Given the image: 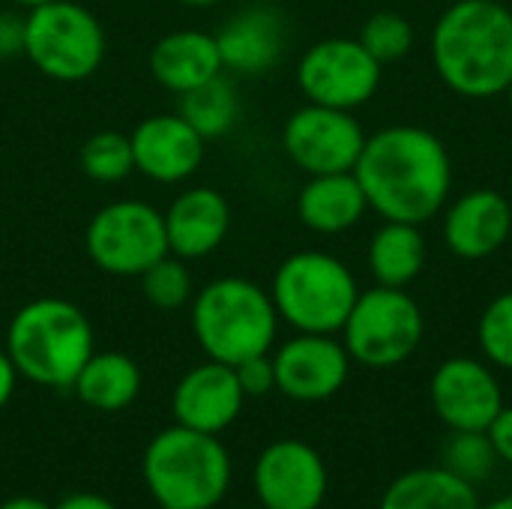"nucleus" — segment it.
<instances>
[{"label":"nucleus","instance_id":"16","mask_svg":"<svg viewBox=\"0 0 512 509\" xmlns=\"http://www.w3.org/2000/svg\"><path fill=\"white\" fill-rule=\"evenodd\" d=\"M246 396L240 390L234 366L207 360L192 366L174 387L171 414L177 426L222 435L243 411Z\"/></svg>","mask_w":512,"mask_h":509},{"label":"nucleus","instance_id":"13","mask_svg":"<svg viewBox=\"0 0 512 509\" xmlns=\"http://www.w3.org/2000/svg\"><path fill=\"white\" fill-rule=\"evenodd\" d=\"M429 399L438 420L450 432H486L504 408V393L495 372L471 357L441 363L432 375Z\"/></svg>","mask_w":512,"mask_h":509},{"label":"nucleus","instance_id":"35","mask_svg":"<svg viewBox=\"0 0 512 509\" xmlns=\"http://www.w3.org/2000/svg\"><path fill=\"white\" fill-rule=\"evenodd\" d=\"M51 509H117L108 498L96 495V492H72L66 498H60Z\"/></svg>","mask_w":512,"mask_h":509},{"label":"nucleus","instance_id":"39","mask_svg":"<svg viewBox=\"0 0 512 509\" xmlns=\"http://www.w3.org/2000/svg\"><path fill=\"white\" fill-rule=\"evenodd\" d=\"M15 3L27 12V9H36V6H42V3H51V0H15Z\"/></svg>","mask_w":512,"mask_h":509},{"label":"nucleus","instance_id":"32","mask_svg":"<svg viewBox=\"0 0 512 509\" xmlns=\"http://www.w3.org/2000/svg\"><path fill=\"white\" fill-rule=\"evenodd\" d=\"M24 57V15L0 12V60Z\"/></svg>","mask_w":512,"mask_h":509},{"label":"nucleus","instance_id":"24","mask_svg":"<svg viewBox=\"0 0 512 509\" xmlns=\"http://www.w3.org/2000/svg\"><path fill=\"white\" fill-rule=\"evenodd\" d=\"M426 261V240L420 225L411 222H387L369 246V267L378 285L405 288L414 282Z\"/></svg>","mask_w":512,"mask_h":509},{"label":"nucleus","instance_id":"27","mask_svg":"<svg viewBox=\"0 0 512 509\" xmlns=\"http://www.w3.org/2000/svg\"><path fill=\"white\" fill-rule=\"evenodd\" d=\"M138 279H141V291H144L147 303L162 312H177L186 303H192V297H195L192 270L186 267L183 258H177L171 252L165 258H159L153 267H147Z\"/></svg>","mask_w":512,"mask_h":509},{"label":"nucleus","instance_id":"23","mask_svg":"<svg viewBox=\"0 0 512 509\" xmlns=\"http://www.w3.org/2000/svg\"><path fill=\"white\" fill-rule=\"evenodd\" d=\"M378 509H480L474 486L441 468H414L396 477Z\"/></svg>","mask_w":512,"mask_h":509},{"label":"nucleus","instance_id":"9","mask_svg":"<svg viewBox=\"0 0 512 509\" xmlns=\"http://www.w3.org/2000/svg\"><path fill=\"white\" fill-rule=\"evenodd\" d=\"M84 249L87 258L108 276H141L168 255L165 216L138 198L111 201L90 216Z\"/></svg>","mask_w":512,"mask_h":509},{"label":"nucleus","instance_id":"3","mask_svg":"<svg viewBox=\"0 0 512 509\" xmlns=\"http://www.w3.org/2000/svg\"><path fill=\"white\" fill-rule=\"evenodd\" d=\"M3 348L24 381L48 390H72L81 366L96 351V333L75 303L36 297L12 315Z\"/></svg>","mask_w":512,"mask_h":509},{"label":"nucleus","instance_id":"11","mask_svg":"<svg viewBox=\"0 0 512 509\" xmlns=\"http://www.w3.org/2000/svg\"><path fill=\"white\" fill-rule=\"evenodd\" d=\"M363 144V126L354 120L351 111L315 102L294 111L282 129V147L288 159L309 177L354 171Z\"/></svg>","mask_w":512,"mask_h":509},{"label":"nucleus","instance_id":"34","mask_svg":"<svg viewBox=\"0 0 512 509\" xmlns=\"http://www.w3.org/2000/svg\"><path fill=\"white\" fill-rule=\"evenodd\" d=\"M18 369H15V363H12V357L6 354V348H0V411L9 405V399H12V393H15V387H18Z\"/></svg>","mask_w":512,"mask_h":509},{"label":"nucleus","instance_id":"22","mask_svg":"<svg viewBox=\"0 0 512 509\" xmlns=\"http://www.w3.org/2000/svg\"><path fill=\"white\" fill-rule=\"evenodd\" d=\"M141 369L129 354L120 351H93L90 360L81 366L72 393L78 396L81 405L102 411V414H117L126 411L138 393H141Z\"/></svg>","mask_w":512,"mask_h":509},{"label":"nucleus","instance_id":"21","mask_svg":"<svg viewBox=\"0 0 512 509\" xmlns=\"http://www.w3.org/2000/svg\"><path fill=\"white\" fill-rule=\"evenodd\" d=\"M366 210H369V201L354 171L315 174L297 195L300 222L318 234H342L354 228Z\"/></svg>","mask_w":512,"mask_h":509},{"label":"nucleus","instance_id":"37","mask_svg":"<svg viewBox=\"0 0 512 509\" xmlns=\"http://www.w3.org/2000/svg\"><path fill=\"white\" fill-rule=\"evenodd\" d=\"M180 6H192V9H207V6H216L219 0H174Z\"/></svg>","mask_w":512,"mask_h":509},{"label":"nucleus","instance_id":"12","mask_svg":"<svg viewBox=\"0 0 512 509\" xmlns=\"http://www.w3.org/2000/svg\"><path fill=\"white\" fill-rule=\"evenodd\" d=\"M327 483L330 477L321 453L300 438L273 441L252 468L255 498L264 509H321Z\"/></svg>","mask_w":512,"mask_h":509},{"label":"nucleus","instance_id":"20","mask_svg":"<svg viewBox=\"0 0 512 509\" xmlns=\"http://www.w3.org/2000/svg\"><path fill=\"white\" fill-rule=\"evenodd\" d=\"M222 54L216 45V36L207 30L180 27L156 39L150 48V75L159 87L183 96L195 90L198 84L222 75Z\"/></svg>","mask_w":512,"mask_h":509},{"label":"nucleus","instance_id":"18","mask_svg":"<svg viewBox=\"0 0 512 509\" xmlns=\"http://www.w3.org/2000/svg\"><path fill=\"white\" fill-rule=\"evenodd\" d=\"M165 216L168 252L183 261H198L213 255L231 231V207L225 195L213 186L183 189Z\"/></svg>","mask_w":512,"mask_h":509},{"label":"nucleus","instance_id":"30","mask_svg":"<svg viewBox=\"0 0 512 509\" xmlns=\"http://www.w3.org/2000/svg\"><path fill=\"white\" fill-rule=\"evenodd\" d=\"M477 339L492 366L512 372V291L495 297L486 306L477 327Z\"/></svg>","mask_w":512,"mask_h":509},{"label":"nucleus","instance_id":"8","mask_svg":"<svg viewBox=\"0 0 512 509\" xmlns=\"http://www.w3.org/2000/svg\"><path fill=\"white\" fill-rule=\"evenodd\" d=\"M342 336V345L354 363L369 369H393L420 348L423 312L402 288L378 285L357 294Z\"/></svg>","mask_w":512,"mask_h":509},{"label":"nucleus","instance_id":"17","mask_svg":"<svg viewBox=\"0 0 512 509\" xmlns=\"http://www.w3.org/2000/svg\"><path fill=\"white\" fill-rule=\"evenodd\" d=\"M225 72L234 75H264L282 60L288 27L276 6L255 3L234 12L216 33Z\"/></svg>","mask_w":512,"mask_h":509},{"label":"nucleus","instance_id":"28","mask_svg":"<svg viewBox=\"0 0 512 509\" xmlns=\"http://www.w3.org/2000/svg\"><path fill=\"white\" fill-rule=\"evenodd\" d=\"M498 465V453L486 432H450V441L444 444V468L465 483L486 480Z\"/></svg>","mask_w":512,"mask_h":509},{"label":"nucleus","instance_id":"36","mask_svg":"<svg viewBox=\"0 0 512 509\" xmlns=\"http://www.w3.org/2000/svg\"><path fill=\"white\" fill-rule=\"evenodd\" d=\"M0 509H51V504L42 501V498H33V495H18V498L3 501Z\"/></svg>","mask_w":512,"mask_h":509},{"label":"nucleus","instance_id":"14","mask_svg":"<svg viewBox=\"0 0 512 509\" xmlns=\"http://www.w3.org/2000/svg\"><path fill=\"white\" fill-rule=\"evenodd\" d=\"M276 390L294 402H327L333 399L351 369V357L342 342L324 333H297L276 354Z\"/></svg>","mask_w":512,"mask_h":509},{"label":"nucleus","instance_id":"5","mask_svg":"<svg viewBox=\"0 0 512 509\" xmlns=\"http://www.w3.org/2000/svg\"><path fill=\"white\" fill-rule=\"evenodd\" d=\"M141 477L159 509H213L228 495L231 456L219 435L174 423L144 447Z\"/></svg>","mask_w":512,"mask_h":509},{"label":"nucleus","instance_id":"19","mask_svg":"<svg viewBox=\"0 0 512 509\" xmlns=\"http://www.w3.org/2000/svg\"><path fill=\"white\" fill-rule=\"evenodd\" d=\"M512 231L510 201L495 189H474L462 195L444 216V240L453 255L480 261L495 255Z\"/></svg>","mask_w":512,"mask_h":509},{"label":"nucleus","instance_id":"10","mask_svg":"<svg viewBox=\"0 0 512 509\" xmlns=\"http://www.w3.org/2000/svg\"><path fill=\"white\" fill-rule=\"evenodd\" d=\"M297 84L315 105L354 111L375 96L381 63L360 45V39H324L300 57Z\"/></svg>","mask_w":512,"mask_h":509},{"label":"nucleus","instance_id":"15","mask_svg":"<svg viewBox=\"0 0 512 509\" xmlns=\"http://www.w3.org/2000/svg\"><path fill=\"white\" fill-rule=\"evenodd\" d=\"M129 141H132L135 171L165 186L189 180L201 168L204 144H207L177 111L144 117L129 132Z\"/></svg>","mask_w":512,"mask_h":509},{"label":"nucleus","instance_id":"31","mask_svg":"<svg viewBox=\"0 0 512 509\" xmlns=\"http://www.w3.org/2000/svg\"><path fill=\"white\" fill-rule=\"evenodd\" d=\"M234 372H237V381H240V390L246 399H261L276 390V366H273L270 354L249 357V360L237 363Z\"/></svg>","mask_w":512,"mask_h":509},{"label":"nucleus","instance_id":"4","mask_svg":"<svg viewBox=\"0 0 512 509\" xmlns=\"http://www.w3.org/2000/svg\"><path fill=\"white\" fill-rule=\"evenodd\" d=\"M192 333L207 360L237 366L270 354L279 333V312L270 291L243 276H219L192 297Z\"/></svg>","mask_w":512,"mask_h":509},{"label":"nucleus","instance_id":"1","mask_svg":"<svg viewBox=\"0 0 512 509\" xmlns=\"http://www.w3.org/2000/svg\"><path fill=\"white\" fill-rule=\"evenodd\" d=\"M354 177L369 207L387 222L423 225L441 213L453 168L438 135L420 126H390L366 138Z\"/></svg>","mask_w":512,"mask_h":509},{"label":"nucleus","instance_id":"40","mask_svg":"<svg viewBox=\"0 0 512 509\" xmlns=\"http://www.w3.org/2000/svg\"><path fill=\"white\" fill-rule=\"evenodd\" d=\"M504 93H507V99H510V108H512V81H510V87H507Z\"/></svg>","mask_w":512,"mask_h":509},{"label":"nucleus","instance_id":"38","mask_svg":"<svg viewBox=\"0 0 512 509\" xmlns=\"http://www.w3.org/2000/svg\"><path fill=\"white\" fill-rule=\"evenodd\" d=\"M480 509H512V495H504V498H495L492 504H486V507Z\"/></svg>","mask_w":512,"mask_h":509},{"label":"nucleus","instance_id":"6","mask_svg":"<svg viewBox=\"0 0 512 509\" xmlns=\"http://www.w3.org/2000/svg\"><path fill=\"white\" fill-rule=\"evenodd\" d=\"M354 273L327 252H294L288 255L270 285L279 321L291 324L297 333H342L354 303H357Z\"/></svg>","mask_w":512,"mask_h":509},{"label":"nucleus","instance_id":"41","mask_svg":"<svg viewBox=\"0 0 512 509\" xmlns=\"http://www.w3.org/2000/svg\"><path fill=\"white\" fill-rule=\"evenodd\" d=\"M255 509H264V507H255Z\"/></svg>","mask_w":512,"mask_h":509},{"label":"nucleus","instance_id":"7","mask_svg":"<svg viewBox=\"0 0 512 509\" xmlns=\"http://www.w3.org/2000/svg\"><path fill=\"white\" fill-rule=\"evenodd\" d=\"M105 51V27L84 3L51 0L24 12V57L51 81H87L99 72Z\"/></svg>","mask_w":512,"mask_h":509},{"label":"nucleus","instance_id":"26","mask_svg":"<svg viewBox=\"0 0 512 509\" xmlns=\"http://www.w3.org/2000/svg\"><path fill=\"white\" fill-rule=\"evenodd\" d=\"M81 171L93 183H120L135 171V156H132V141L126 132L117 129H102L93 132L78 153Z\"/></svg>","mask_w":512,"mask_h":509},{"label":"nucleus","instance_id":"2","mask_svg":"<svg viewBox=\"0 0 512 509\" xmlns=\"http://www.w3.org/2000/svg\"><path fill=\"white\" fill-rule=\"evenodd\" d=\"M441 81L468 96H498L512 81V12L498 0H456L432 30Z\"/></svg>","mask_w":512,"mask_h":509},{"label":"nucleus","instance_id":"25","mask_svg":"<svg viewBox=\"0 0 512 509\" xmlns=\"http://www.w3.org/2000/svg\"><path fill=\"white\" fill-rule=\"evenodd\" d=\"M177 114L204 138H222L228 135L240 114H243V102H240V90L234 84L231 75H216L204 84H198L195 90L180 96V108Z\"/></svg>","mask_w":512,"mask_h":509},{"label":"nucleus","instance_id":"33","mask_svg":"<svg viewBox=\"0 0 512 509\" xmlns=\"http://www.w3.org/2000/svg\"><path fill=\"white\" fill-rule=\"evenodd\" d=\"M486 435H489V441H492V447H495V453H498V462L512 465V408L504 405V408L498 411V417L489 423Z\"/></svg>","mask_w":512,"mask_h":509},{"label":"nucleus","instance_id":"29","mask_svg":"<svg viewBox=\"0 0 512 509\" xmlns=\"http://www.w3.org/2000/svg\"><path fill=\"white\" fill-rule=\"evenodd\" d=\"M360 45L384 66L402 60L414 48V27L396 12H375L360 30Z\"/></svg>","mask_w":512,"mask_h":509}]
</instances>
